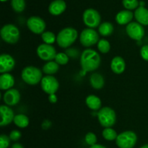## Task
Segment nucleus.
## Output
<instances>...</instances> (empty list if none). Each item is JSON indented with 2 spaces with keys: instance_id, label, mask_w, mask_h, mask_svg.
Segmentation results:
<instances>
[{
  "instance_id": "nucleus-1",
  "label": "nucleus",
  "mask_w": 148,
  "mask_h": 148,
  "mask_svg": "<svg viewBox=\"0 0 148 148\" xmlns=\"http://www.w3.org/2000/svg\"><path fill=\"white\" fill-rule=\"evenodd\" d=\"M99 53L95 50L87 49L82 51L80 56V65L85 72H90L96 70L101 64Z\"/></svg>"
},
{
  "instance_id": "nucleus-2",
  "label": "nucleus",
  "mask_w": 148,
  "mask_h": 148,
  "mask_svg": "<svg viewBox=\"0 0 148 148\" xmlns=\"http://www.w3.org/2000/svg\"><path fill=\"white\" fill-rule=\"evenodd\" d=\"M78 37V33L74 27H64L56 36V43L59 47L66 49L72 46Z\"/></svg>"
},
{
  "instance_id": "nucleus-3",
  "label": "nucleus",
  "mask_w": 148,
  "mask_h": 148,
  "mask_svg": "<svg viewBox=\"0 0 148 148\" xmlns=\"http://www.w3.org/2000/svg\"><path fill=\"white\" fill-rule=\"evenodd\" d=\"M21 77L27 85H36L41 82L43 75L39 68L33 66H27L22 70Z\"/></svg>"
},
{
  "instance_id": "nucleus-4",
  "label": "nucleus",
  "mask_w": 148,
  "mask_h": 148,
  "mask_svg": "<svg viewBox=\"0 0 148 148\" xmlns=\"http://www.w3.org/2000/svg\"><path fill=\"white\" fill-rule=\"evenodd\" d=\"M100 124L104 128L112 127L116 122V114L115 111L110 107L101 108L97 114Z\"/></svg>"
},
{
  "instance_id": "nucleus-5",
  "label": "nucleus",
  "mask_w": 148,
  "mask_h": 148,
  "mask_svg": "<svg viewBox=\"0 0 148 148\" xmlns=\"http://www.w3.org/2000/svg\"><path fill=\"white\" fill-rule=\"evenodd\" d=\"M1 39L10 44H14L20 39V30L14 25H4L0 31Z\"/></svg>"
},
{
  "instance_id": "nucleus-6",
  "label": "nucleus",
  "mask_w": 148,
  "mask_h": 148,
  "mask_svg": "<svg viewBox=\"0 0 148 148\" xmlns=\"http://www.w3.org/2000/svg\"><path fill=\"white\" fill-rule=\"evenodd\" d=\"M137 141V136L133 131H125L118 134L116 143L119 148H133Z\"/></svg>"
},
{
  "instance_id": "nucleus-7",
  "label": "nucleus",
  "mask_w": 148,
  "mask_h": 148,
  "mask_svg": "<svg viewBox=\"0 0 148 148\" xmlns=\"http://www.w3.org/2000/svg\"><path fill=\"white\" fill-rule=\"evenodd\" d=\"M99 40V35L95 29L85 28L79 35V41L85 47H91L97 44Z\"/></svg>"
},
{
  "instance_id": "nucleus-8",
  "label": "nucleus",
  "mask_w": 148,
  "mask_h": 148,
  "mask_svg": "<svg viewBox=\"0 0 148 148\" xmlns=\"http://www.w3.org/2000/svg\"><path fill=\"white\" fill-rule=\"evenodd\" d=\"M84 24L88 27V28H96L99 27L101 25V17L99 12L94 9L89 8L85 10L83 13Z\"/></svg>"
},
{
  "instance_id": "nucleus-9",
  "label": "nucleus",
  "mask_w": 148,
  "mask_h": 148,
  "mask_svg": "<svg viewBox=\"0 0 148 148\" xmlns=\"http://www.w3.org/2000/svg\"><path fill=\"white\" fill-rule=\"evenodd\" d=\"M40 86L43 92L49 95L56 94L59 90V83L57 79L53 75H46L42 78Z\"/></svg>"
},
{
  "instance_id": "nucleus-10",
  "label": "nucleus",
  "mask_w": 148,
  "mask_h": 148,
  "mask_svg": "<svg viewBox=\"0 0 148 148\" xmlns=\"http://www.w3.org/2000/svg\"><path fill=\"white\" fill-rule=\"evenodd\" d=\"M56 49L52 45L42 43L37 48V55L40 59L46 62H51L56 58Z\"/></svg>"
},
{
  "instance_id": "nucleus-11",
  "label": "nucleus",
  "mask_w": 148,
  "mask_h": 148,
  "mask_svg": "<svg viewBox=\"0 0 148 148\" xmlns=\"http://www.w3.org/2000/svg\"><path fill=\"white\" fill-rule=\"evenodd\" d=\"M126 32L130 38L135 40H141L144 38L145 28L137 22H132L126 27Z\"/></svg>"
},
{
  "instance_id": "nucleus-12",
  "label": "nucleus",
  "mask_w": 148,
  "mask_h": 148,
  "mask_svg": "<svg viewBox=\"0 0 148 148\" xmlns=\"http://www.w3.org/2000/svg\"><path fill=\"white\" fill-rule=\"evenodd\" d=\"M27 28L35 34L40 35L45 32L46 24L44 20L38 16H32L27 20Z\"/></svg>"
},
{
  "instance_id": "nucleus-13",
  "label": "nucleus",
  "mask_w": 148,
  "mask_h": 148,
  "mask_svg": "<svg viewBox=\"0 0 148 148\" xmlns=\"http://www.w3.org/2000/svg\"><path fill=\"white\" fill-rule=\"evenodd\" d=\"M15 66V60L11 55L2 53L0 56V72L1 74L9 73Z\"/></svg>"
},
{
  "instance_id": "nucleus-14",
  "label": "nucleus",
  "mask_w": 148,
  "mask_h": 148,
  "mask_svg": "<svg viewBox=\"0 0 148 148\" xmlns=\"http://www.w3.org/2000/svg\"><path fill=\"white\" fill-rule=\"evenodd\" d=\"M20 92L17 89H12L6 90L3 95V101L4 103L8 106H14L17 105L20 101Z\"/></svg>"
},
{
  "instance_id": "nucleus-15",
  "label": "nucleus",
  "mask_w": 148,
  "mask_h": 148,
  "mask_svg": "<svg viewBox=\"0 0 148 148\" xmlns=\"http://www.w3.org/2000/svg\"><path fill=\"white\" fill-rule=\"evenodd\" d=\"M0 114H1V121L0 126L5 127L9 125L14 121V114L10 106L7 105H2L0 107Z\"/></svg>"
},
{
  "instance_id": "nucleus-16",
  "label": "nucleus",
  "mask_w": 148,
  "mask_h": 148,
  "mask_svg": "<svg viewBox=\"0 0 148 148\" xmlns=\"http://www.w3.org/2000/svg\"><path fill=\"white\" fill-rule=\"evenodd\" d=\"M111 69L114 73L121 75L126 69V63L121 56H116L114 57L111 62Z\"/></svg>"
},
{
  "instance_id": "nucleus-17",
  "label": "nucleus",
  "mask_w": 148,
  "mask_h": 148,
  "mask_svg": "<svg viewBox=\"0 0 148 148\" xmlns=\"http://www.w3.org/2000/svg\"><path fill=\"white\" fill-rule=\"evenodd\" d=\"M66 8V4L64 0H55L52 1L49 7V11L52 15L57 16L65 11Z\"/></svg>"
},
{
  "instance_id": "nucleus-18",
  "label": "nucleus",
  "mask_w": 148,
  "mask_h": 148,
  "mask_svg": "<svg viewBox=\"0 0 148 148\" xmlns=\"http://www.w3.org/2000/svg\"><path fill=\"white\" fill-rule=\"evenodd\" d=\"M134 16L133 13L130 10H121L116 15V21L121 25H128L132 23Z\"/></svg>"
},
{
  "instance_id": "nucleus-19",
  "label": "nucleus",
  "mask_w": 148,
  "mask_h": 148,
  "mask_svg": "<svg viewBox=\"0 0 148 148\" xmlns=\"http://www.w3.org/2000/svg\"><path fill=\"white\" fill-rule=\"evenodd\" d=\"M14 85V78L10 73H4L0 75V89L1 90L12 89Z\"/></svg>"
},
{
  "instance_id": "nucleus-20",
  "label": "nucleus",
  "mask_w": 148,
  "mask_h": 148,
  "mask_svg": "<svg viewBox=\"0 0 148 148\" xmlns=\"http://www.w3.org/2000/svg\"><path fill=\"white\" fill-rule=\"evenodd\" d=\"M134 17L142 25H148V10L145 7H139L134 12Z\"/></svg>"
},
{
  "instance_id": "nucleus-21",
  "label": "nucleus",
  "mask_w": 148,
  "mask_h": 148,
  "mask_svg": "<svg viewBox=\"0 0 148 148\" xmlns=\"http://www.w3.org/2000/svg\"><path fill=\"white\" fill-rule=\"evenodd\" d=\"M85 103L90 109L92 111H99L101 108V100L95 95H90L85 99Z\"/></svg>"
},
{
  "instance_id": "nucleus-22",
  "label": "nucleus",
  "mask_w": 148,
  "mask_h": 148,
  "mask_svg": "<svg viewBox=\"0 0 148 148\" xmlns=\"http://www.w3.org/2000/svg\"><path fill=\"white\" fill-rule=\"evenodd\" d=\"M90 84L94 89H102L105 85V79L101 74L93 73L90 77Z\"/></svg>"
},
{
  "instance_id": "nucleus-23",
  "label": "nucleus",
  "mask_w": 148,
  "mask_h": 148,
  "mask_svg": "<svg viewBox=\"0 0 148 148\" xmlns=\"http://www.w3.org/2000/svg\"><path fill=\"white\" fill-rule=\"evenodd\" d=\"M114 31V25L112 23H109V22H104V23H101L98 27V33L104 37H107V36L112 35Z\"/></svg>"
},
{
  "instance_id": "nucleus-24",
  "label": "nucleus",
  "mask_w": 148,
  "mask_h": 148,
  "mask_svg": "<svg viewBox=\"0 0 148 148\" xmlns=\"http://www.w3.org/2000/svg\"><path fill=\"white\" fill-rule=\"evenodd\" d=\"M42 69L46 75H53L59 71V65L55 61H51L45 64Z\"/></svg>"
},
{
  "instance_id": "nucleus-25",
  "label": "nucleus",
  "mask_w": 148,
  "mask_h": 148,
  "mask_svg": "<svg viewBox=\"0 0 148 148\" xmlns=\"http://www.w3.org/2000/svg\"><path fill=\"white\" fill-rule=\"evenodd\" d=\"M13 122L19 128L24 129L29 125L30 121H29V118L27 116L23 114H20L14 116Z\"/></svg>"
},
{
  "instance_id": "nucleus-26",
  "label": "nucleus",
  "mask_w": 148,
  "mask_h": 148,
  "mask_svg": "<svg viewBox=\"0 0 148 148\" xmlns=\"http://www.w3.org/2000/svg\"><path fill=\"white\" fill-rule=\"evenodd\" d=\"M102 136L106 140L108 141H114L116 140L118 134H117L116 131L114 130L111 127L108 128H104V130L102 132Z\"/></svg>"
},
{
  "instance_id": "nucleus-27",
  "label": "nucleus",
  "mask_w": 148,
  "mask_h": 148,
  "mask_svg": "<svg viewBox=\"0 0 148 148\" xmlns=\"http://www.w3.org/2000/svg\"><path fill=\"white\" fill-rule=\"evenodd\" d=\"M41 38L43 43L49 45H52L55 41H56V35L51 31L43 32L41 34Z\"/></svg>"
},
{
  "instance_id": "nucleus-28",
  "label": "nucleus",
  "mask_w": 148,
  "mask_h": 148,
  "mask_svg": "<svg viewBox=\"0 0 148 148\" xmlns=\"http://www.w3.org/2000/svg\"><path fill=\"white\" fill-rule=\"evenodd\" d=\"M97 48L101 53H107L111 50V44L108 40L106 39H101L97 43Z\"/></svg>"
},
{
  "instance_id": "nucleus-29",
  "label": "nucleus",
  "mask_w": 148,
  "mask_h": 148,
  "mask_svg": "<svg viewBox=\"0 0 148 148\" xmlns=\"http://www.w3.org/2000/svg\"><path fill=\"white\" fill-rule=\"evenodd\" d=\"M11 6L16 12H22L25 8V0H12Z\"/></svg>"
},
{
  "instance_id": "nucleus-30",
  "label": "nucleus",
  "mask_w": 148,
  "mask_h": 148,
  "mask_svg": "<svg viewBox=\"0 0 148 148\" xmlns=\"http://www.w3.org/2000/svg\"><path fill=\"white\" fill-rule=\"evenodd\" d=\"M54 60L59 65H66L69 62V57L66 53L60 52L56 54Z\"/></svg>"
},
{
  "instance_id": "nucleus-31",
  "label": "nucleus",
  "mask_w": 148,
  "mask_h": 148,
  "mask_svg": "<svg viewBox=\"0 0 148 148\" xmlns=\"http://www.w3.org/2000/svg\"><path fill=\"white\" fill-rule=\"evenodd\" d=\"M122 4L127 10H137L140 5L138 0H123Z\"/></svg>"
},
{
  "instance_id": "nucleus-32",
  "label": "nucleus",
  "mask_w": 148,
  "mask_h": 148,
  "mask_svg": "<svg viewBox=\"0 0 148 148\" xmlns=\"http://www.w3.org/2000/svg\"><path fill=\"white\" fill-rule=\"evenodd\" d=\"M85 141L87 145L90 146L95 145L97 144V137L94 133L88 132L85 134Z\"/></svg>"
},
{
  "instance_id": "nucleus-33",
  "label": "nucleus",
  "mask_w": 148,
  "mask_h": 148,
  "mask_svg": "<svg viewBox=\"0 0 148 148\" xmlns=\"http://www.w3.org/2000/svg\"><path fill=\"white\" fill-rule=\"evenodd\" d=\"M10 137L6 134H1L0 136V148H8L10 145Z\"/></svg>"
},
{
  "instance_id": "nucleus-34",
  "label": "nucleus",
  "mask_w": 148,
  "mask_h": 148,
  "mask_svg": "<svg viewBox=\"0 0 148 148\" xmlns=\"http://www.w3.org/2000/svg\"><path fill=\"white\" fill-rule=\"evenodd\" d=\"M9 137H10V140H11L12 141L16 142L18 141V140L21 138L22 134L20 131H18V130H12V131H11V132L10 133Z\"/></svg>"
},
{
  "instance_id": "nucleus-35",
  "label": "nucleus",
  "mask_w": 148,
  "mask_h": 148,
  "mask_svg": "<svg viewBox=\"0 0 148 148\" xmlns=\"http://www.w3.org/2000/svg\"><path fill=\"white\" fill-rule=\"evenodd\" d=\"M140 56L145 61L148 62V45H145L140 49Z\"/></svg>"
},
{
  "instance_id": "nucleus-36",
  "label": "nucleus",
  "mask_w": 148,
  "mask_h": 148,
  "mask_svg": "<svg viewBox=\"0 0 148 148\" xmlns=\"http://www.w3.org/2000/svg\"><path fill=\"white\" fill-rule=\"evenodd\" d=\"M49 101L51 103H56L57 102V96L56 94H51L49 95Z\"/></svg>"
},
{
  "instance_id": "nucleus-37",
  "label": "nucleus",
  "mask_w": 148,
  "mask_h": 148,
  "mask_svg": "<svg viewBox=\"0 0 148 148\" xmlns=\"http://www.w3.org/2000/svg\"><path fill=\"white\" fill-rule=\"evenodd\" d=\"M11 148H24V147L20 143H14L12 145Z\"/></svg>"
},
{
  "instance_id": "nucleus-38",
  "label": "nucleus",
  "mask_w": 148,
  "mask_h": 148,
  "mask_svg": "<svg viewBox=\"0 0 148 148\" xmlns=\"http://www.w3.org/2000/svg\"><path fill=\"white\" fill-rule=\"evenodd\" d=\"M89 148H107V147H106L105 146L102 145L96 144V145H95L90 146V147Z\"/></svg>"
},
{
  "instance_id": "nucleus-39",
  "label": "nucleus",
  "mask_w": 148,
  "mask_h": 148,
  "mask_svg": "<svg viewBox=\"0 0 148 148\" xmlns=\"http://www.w3.org/2000/svg\"><path fill=\"white\" fill-rule=\"evenodd\" d=\"M140 148H148V144L144 145H143L142 147H140Z\"/></svg>"
},
{
  "instance_id": "nucleus-40",
  "label": "nucleus",
  "mask_w": 148,
  "mask_h": 148,
  "mask_svg": "<svg viewBox=\"0 0 148 148\" xmlns=\"http://www.w3.org/2000/svg\"><path fill=\"white\" fill-rule=\"evenodd\" d=\"M1 1H7V0H1Z\"/></svg>"
}]
</instances>
